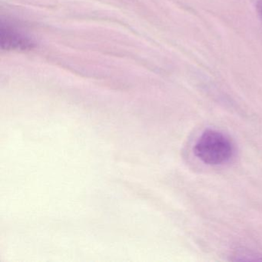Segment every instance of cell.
<instances>
[{
    "mask_svg": "<svg viewBox=\"0 0 262 262\" xmlns=\"http://www.w3.org/2000/svg\"><path fill=\"white\" fill-rule=\"evenodd\" d=\"M234 152L231 141L215 130H206L196 142L194 153L207 165H222L231 159Z\"/></svg>",
    "mask_w": 262,
    "mask_h": 262,
    "instance_id": "obj_1",
    "label": "cell"
},
{
    "mask_svg": "<svg viewBox=\"0 0 262 262\" xmlns=\"http://www.w3.org/2000/svg\"><path fill=\"white\" fill-rule=\"evenodd\" d=\"M1 45L5 50H29L33 43L13 29L3 26L1 28Z\"/></svg>",
    "mask_w": 262,
    "mask_h": 262,
    "instance_id": "obj_2",
    "label": "cell"
},
{
    "mask_svg": "<svg viewBox=\"0 0 262 262\" xmlns=\"http://www.w3.org/2000/svg\"><path fill=\"white\" fill-rule=\"evenodd\" d=\"M257 11L259 16L262 19V0H259L257 4Z\"/></svg>",
    "mask_w": 262,
    "mask_h": 262,
    "instance_id": "obj_3",
    "label": "cell"
}]
</instances>
